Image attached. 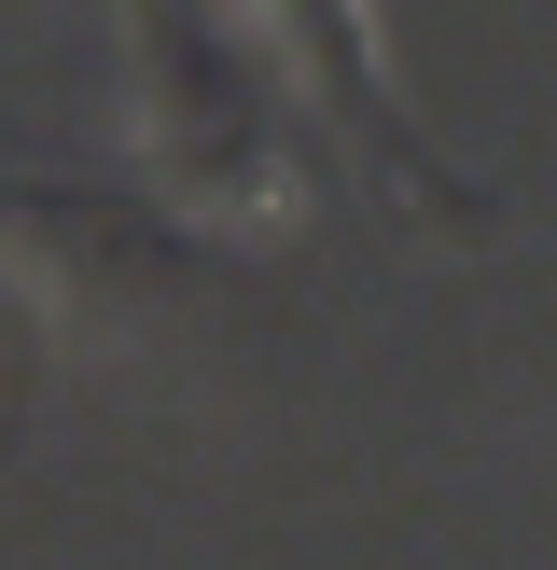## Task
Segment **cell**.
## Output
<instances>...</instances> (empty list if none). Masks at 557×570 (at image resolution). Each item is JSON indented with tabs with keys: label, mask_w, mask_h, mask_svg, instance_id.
<instances>
[{
	"label": "cell",
	"mask_w": 557,
	"mask_h": 570,
	"mask_svg": "<svg viewBox=\"0 0 557 570\" xmlns=\"http://www.w3.org/2000/svg\"><path fill=\"white\" fill-rule=\"evenodd\" d=\"M139 83H154V154H167V209L195 223H265L293 209V167L278 139H251V83L209 28H167L139 14Z\"/></svg>",
	"instance_id": "6da1fadb"
},
{
	"label": "cell",
	"mask_w": 557,
	"mask_h": 570,
	"mask_svg": "<svg viewBox=\"0 0 557 570\" xmlns=\"http://www.w3.org/2000/svg\"><path fill=\"white\" fill-rule=\"evenodd\" d=\"M0 265H14L28 306H42V334H111V321H139V306L182 293V250H167L139 209L56 195V181H0Z\"/></svg>",
	"instance_id": "7a4b0ae2"
}]
</instances>
